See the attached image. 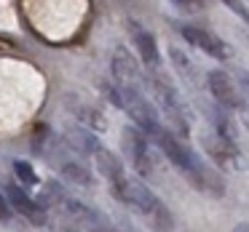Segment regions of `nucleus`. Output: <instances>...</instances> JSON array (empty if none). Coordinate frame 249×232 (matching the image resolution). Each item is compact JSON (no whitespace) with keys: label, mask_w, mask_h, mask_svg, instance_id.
<instances>
[{"label":"nucleus","mask_w":249,"mask_h":232,"mask_svg":"<svg viewBox=\"0 0 249 232\" xmlns=\"http://www.w3.org/2000/svg\"><path fill=\"white\" fill-rule=\"evenodd\" d=\"M233 232H249V224H247V221H241V224L233 227Z\"/></svg>","instance_id":"nucleus-18"},{"label":"nucleus","mask_w":249,"mask_h":232,"mask_svg":"<svg viewBox=\"0 0 249 232\" xmlns=\"http://www.w3.org/2000/svg\"><path fill=\"white\" fill-rule=\"evenodd\" d=\"M156 144H158V150L169 157V163H172L174 168H179L182 176L188 179L196 189L209 192V195H222V182L217 179V173L209 171V168L198 160V155H193V152L182 144V136H177L174 131L163 128L161 134L156 136Z\"/></svg>","instance_id":"nucleus-1"},{"label":"nucleus","mask_w":249,"mask_h":232,"mask_svg":"<svg viewBox=\"0 0 249 232\" xmlns=\"http://www.w3.org/2000/svg\"><path fill=\"white\" fill-rule=\"evenodd\" d=\"M206 86H209V91H212V96H214V102L220 104L222 109H231V112H238V109H244V96H241V91H238L236 83H233L231 77L225 75V72L212 70L209 75H206Z\"/></svg>","instance_id":"nucleus-7"},{"label":"nucleus","mask_w":249,"mask_h":232,"mask_svg":"<svg viewBox=\"0 0 249 232\" xmlns=\"http://www.w3.org/2000/svg\"><path fill=\"white\" fill-rule=\"evenodd\" d=\"M222 3H225V6L231 8L233 14H238V16H241V19H247V16H249V14H247V8H244L241 3H238V0H222Z\"/></svg>","instance_id":"nucleus-17"},{"label":"nucleus","mask_w":249,"mask_h":232,"mask_svg":"<svg viewBox=\"0 0 249 232\" xmlns=\"http://www.w3.org/2000/svg\"><path fill=\"white\" fill-rule=\"evenodd\" d=\"M241 86L247 88V93H249V75H247V72H244V75H241Z\"/></svg>","instance_id":"nucleus-20"},{"label":"nucleus","mask_w":249,"mask_h":232,"mask_svg":"<svg viewBox=\"0 0 249 232\" xmlns=\"http://www.w3.org/2000/svg\"><path fill=\"white\" fill-rule=\"evenodd\" d=\"M110 70H113V83L115 86H140V70L134 64V56L118 46L113 54V62H110Z\"/></svg>","instance_id":"nucleus-11"},{"label":"nucleus","mask_w":249,"mask_h":232,"mask_svg":"<svg viewBox=\"0 0 249 232\" xmlns=\"http://www.w3.org/2000/svg\"><path fill=\"white\" fill-rule=\"evenodd\" d=\"M70 107H72V115L81 120V125H86V128H91V131H105V125H107V123H105V118L94 107L78 102V99H70Z\"/></svg>","instance_id":"nucleus-14"},{"label":"nucleus","mask_w":249,"mask_h":232,"mask_svg":"<svg viewBox=\"0 0 249 232\" xmlns=\"http://www.w3.org/2000/svg\"><path fill=\"white\" fill-rule=\"evenodd\" d=\"M182 38L188 40L193 48H198V51H204L206 56H212V59H228L231 56V48L225 46V40H220L214 32H209V30H204V27H193V24H185L182 30Z\"/></svg>","instance_id":"nucleus-8"},{"label":"nucleus","mask_w":249,"mask_h":232,"mask_svg":"<svg viewBox=\"0 0 249 232\" xmlns=\"http://www.w3.org/2000/svg\"><path fill=\"white\" fill-rule=\"evenodd\" d=\"M129 35H131V43H134V51H137V56L142 59V64H145L147 70H158L161 56H158L156 35L147 32V30L142 27V24H137V22L129 24Z\"/></svg>","instance_id":"nucleus-10"},{"label":"nucleus","mask_w":249,"mask_h":232,"mask_svg":"<svg viewBox=\"0 0 249 232\" xmlns=\"http://www.w3.org/2000/svg\"><path fill=\"white\" fill-rule=\"evenodd\" d=\"M11 214H14V208H11V203H8L6 192H0V224H8V221H11Z\"/></svg>","instance_id":"nucleus-16"},{"label":"nucleus","mask_w":249,"mask_h":232,"mask_svg":"<svg viewBox=\"0 0 249 232\" xmlns=\"http://www.w3.org/2000/svg\"><path fill=\"white\" fill-rule=\"evenodd\" d=\"M204 147H206V152L220 163V166H225V168H241L244 166V157H241V152H238V147L233 144V141L222 139L220 134H214V139L206 136Z\"/></svg>","instance_id":"nucleus-12"},{"label":"nucleus","mask_w":249,"mask_h":232,"mask_svg":"<svg viewBox=\"0 0 249 232\" xmlns=\"http://www.w3.org/2000/svg\"><path fill=\"white\" fill-rule=\"evenodd\" d=\"M94 163H97V171L105 176V182H107V187H110V192H113V198L121 192V187L126 184V171H124V163L118 160V157L113 155V152L107 150V147H102L99 144L97 147V152H94Z\"/></svg>","instance_id":"nucleus-9"},{"label":"nucleus","mask_w":249,"mask_h":232,"mask_svg":"<svg viewBox=\"0 0 249 232\" xmlns=\"http://www.w3.org/2000/svg\"><path fill=\"white\" fill-rule=\"evenodd\" d=\"M56 232H78V230H72V227H62V230H56Z\"/></svg>","instance_id":"nucleus-21"},{"label":"nucleus","mask_w":249,"mask_h":232,"mask_svg":"<svg viewBox=\"0 0 249 232\" xmlns=\"http://www.w3.org/2000/svg\"><path fill=\"white\" fill-rule=\"evenodd\" d=\"M6 198H8V203H11V208L17 211L22 219H27L30 224L43 227L46 221H49V216H46V208H43V205H40L35 198H30L27 189H24L19 182H11V184L6 187Z\"/></svg>","instance_id":"nucleus-6"},{"label":"nucleus","mask_w":249,"mask_h":232,"mask_svg":"<svg viewBox=\"0 0 249 232\" xmlns=\"http://www.w3.org/2000/svg\"><path fill=\"white\" fill-rule=\"evenodd\" d=\"M49 200H51V203H54L65 216H70L72 221H78V224H81L86 232H121L118 227L110 224V221L105 219V216L99 214L97 208H91V205H86L83 200L67 195L65 189L59 187V184H49Z\"/></svg>","instance_id":"nucleus-3"},{"label":"nucleus","mask_w":249,"mask_h":232,"mask_svg":"<svg viewBox=\"0 0 249 232\" xmlns=\"http://www.w3.org/2000/svg\"><path fill=\"white\" fill-rule=\"evenodd\" d=\"M124 147L129 152V160L134 166L137 176L142 179H156L158 173V160H156V150H153L150 139L142 128H126L124 131Z\"/></svg>","instance_id":"nucleus-5"},{"label":"nucleus","mask_w":249,"mask_h":232,"mask_svg":"<svg viewBox=\"0 0 249 232\" xmlns=\"http://www.w3.org/2000/svg\"><path fill=\"white\" fill-rule=\"evenodd\" d=\"M150 93H153V99H156L158 109H161L169 118V123L174 125V134L185 139V136L190 134V125H188V118H185V107L177 96V88L169 80H163V77H150Z\"/></svg>","instance_id":"nucleus-4"},{"label":"nucleus","mask_w":249,"mask_h":232,"mask_svg":"<svg viewBox=\"0 0 249 232\" xmlns=\"http://www.w3.org/2000/svg\"><path fill=\"white\" fill-rule=\"evenodd\" d=\"M14 173H17V182L22 184V187H35V184H38V173H35V168L30 166L27 160L14 163Z\"/></svg>","instance_id":"nucleus-15"},{"label":"nucleus","mask_w":249,"mask_h":232,"mask_svg":"<svg viewBox=\"0 0 249 232\" xmlns=\"http://www.w3.org/2000/svg\"><path fill=\"white\" fill-rule=\"evenodd\" d=\"M56 168L59 173L67 179L70 184H78V187H94V176L81 160H72V157H65V160H56Z\"/></svg>","instance_id":"nucleus-13"},{"label":"nucleus","mask_w":249,"mask_h":232,"mask_svg":"<svg viewBox=\"0 0 249 232\" xmlns=\"http://www.w3.org/2000/svg\"><path fill=\"white\" fill-rule=\"evenodd\" d=\"M115 200L124 205H129L153 232H174V216L161 200L156 198L150 187H147L142 179L129 176L126 184L121 187V192L115 195Z\"/></svg>","instance_id":"nucleus-2"},{"label":"nucleus","mask_w":249,"mask_h":232,"mask_svg":"<svg viewBox=\"0 0 249 232\" xmlns=\"http://www.w3.org/2000/svg\"><path fill=\"white\" fill-rule=\"evenodd\" d=\"M177 3H182V6H201V0H177Z\"/></svg>","instance_id":"nucleus-19"}]
</instances>
